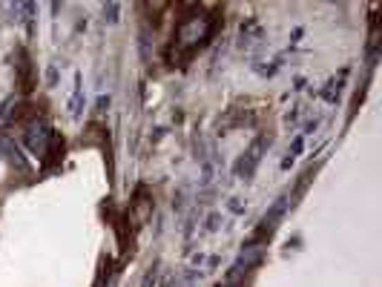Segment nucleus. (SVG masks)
I'll use <instances>...</instances> for the list:
<instances>
[{"label": "nucleus", "mask_w": 382, "mask_h": 287, "mask_svg": "<svg viewBox=\"0 0 382 287\" xmlns=\"http://www.w3.org/2000/svg\"><path fill=\"white\" fill-rule=\"evenodd\" d=\"M207 32H210L207 17H190V21H184L181 29H179V44L181 46H196L207 37Z\"/></svg>", "instance_id": "obj_1"}, {"label": "nucleus", "mask_w": 382, "mask_h": 287, "mask_svg": "<svg viewBox=\"0 0 382 287\" xmlns=\"http://www.w3.org/2000/svg\"><path fill=\"white\" fill-rule=\"evenodd\" d=\"M46 141H49V129L44 124H29L26 144H29V149L35 152V156H44V152H46Z\"/></svg>", "instance_id": "obj_3"}, {"label": "nucleus", "mask_w": 382, "mask_h": 287, "mask_svg": "<svg viewBox=\"0 0 382 287\" xmlns=\"http://www.w3.org/2000/svg\"><path fill=\"white\" fill-rule=\"evenodd\" d=\"M230 210H233V213H242V204H239V198H233V204H230Z\"/></svg>", "instance_id": "obj_4"}, {"label": "nucleus", "mask_w": 382, "mask_h": 287, "mask_svg": "<svg viewBox=\"0 0 382 287\" xmlns=\"http://www.w3.org/2000/svg\"><path fill=\"white\" fill-rule=\"evenodd\" d=\"M259 259H262V247H259V244H247L244 250H242V256L236 259V264L230 267V273H227V279H224V281H227V284L239 281V279H242L247 270H251V267H253Z\"/></svg>", "instance_id": "obj_2"}]
</instances>
